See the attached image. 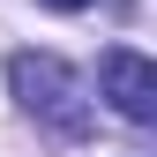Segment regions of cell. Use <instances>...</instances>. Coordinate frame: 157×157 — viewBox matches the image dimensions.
<instances>
[{"label": "cell", "instance_id": "cell-1", "mask_svg": "<svg viewBox=\"0 0 157 157\" xmlns=\"http://www.w3.org/2000/svg\"><path fill=\"white\" fill-rule=\"evenodd\" d=\"M8 82H15V97H23L45 127H60V135H82L90 127L82 75H75L60 52H15V60H8Z\"/></svg>", "mask_w": 157, "mask_h": 157}, {"label": "cell", "instance_id": "cell-2", "mask_svg": "<svg viewBox=\"0 0 157 157\" xmlns=\"http://www.w3.org/2000/svg\"><path fill=\"white\" fill-rule=\"evenodd\" d=\"M97 82H105L112 112H120L127 127H150V120H157V67H150L135 45H112L105 60H97Z\"/></svg>", "mask_w": 157, "mask_h": 157}, {"label": "cell", "instance_id": "cell-3", "mask_svg": "<svg viewBox=\"0 0 157 157\" xmlns=\"http://www.w3.org/2000/svg\"><path fill=\"white\" fill-rule=\"evenodd\" d=\"M37 8H60V15H82L90 0H37Z\"/></svg>", "mask_w": 157, "mask_h": 157}]
</instances>
